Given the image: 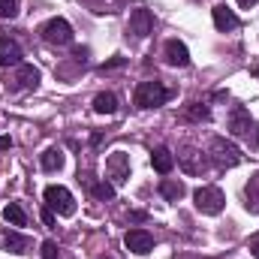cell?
<instances>
[{
  "label": "cell",
  "instance_id": "cell-1",
  "mask_svg": "<svg viewBox=\"0 0 259 259\" xmlns=\"http://www.w3.org/2000/svg\"><path fill=\"white\" fill-rule=\"evenodd\" d=\"M229 133H232V136H238V139H247V142L256 148L259 124L250 118V112H247L244 106H235V109H232V115H229Z\"/></svg>",
  "mask_w": 259,
  "mask_h": 259
},
{
  "label": "cell",
  "instance_id": "cell-2",
  "mask_svg": "<svg viewBox=\"0 0 259 259\" xmlns=\"http://www.w3.org/2000/svg\"><path fill=\"white\" fill-rule=\"evenodd\" d=\"M169 97H172L169 88H163L160 81H139V88H136V94H133V103H136L139 109H157V106H163Z\"/></svg>",
  "mask_w": 259,
  "mask_h": 259
},
{
  "label": "cell",
  "instance_id": "cell-3",
  "mask_svg": "<svg viewBox=\"0 0 259 259\" xmlns=\"http://www.w3.org/2000/svg\"><path fill=\"white\" fill-rule=\"evenodd\" d=\"M46 205L52 208V211H58L61 217H72L75 214V199H72V193L66 190V187H61V184H52V187H46Z\"/></svg>",
  "mask_w": 259,
  "mask_h": 259
},
{
  "label": "cell",
  "instance_id": "cell-4",
  "mask_svg": "<svg viewBox=\"0 0 259 259\" xmlns=\"http://www.w3.org/2000/svg\"><path fill=\"white\" fill-rule=\"evenodd\" d=\"M193 199H196V211H202V214H220L223 205H226V196H223L220 187H199Z\"/></svg>",
  "mask_w": 259,
  "mask_h": 259
},
{
  "label": "cell",
  "instance_id": "cell-5",
  "mask_svg": "<svg viewBox=\"0 0 259 259\" xmlns=\"http://www.w3.org/2000/svg\"><path fill=\"white\" fill-rule=\"evenodd\" d=\"M39 33L49 46H69L72 42V27H69L66 18H49Z\"/></svg>",
  "mask_w": 259,
  "mask_h": 259
},
{
  "label": "cell",
  "instance_id": "cell-6",
  "mask_svg": "<svg viewBox=\"0 0 259 259\" xmlns=\"http://www.w3.org/2000/svg\"><path fill=\"white\" fill-rule=\"evenodd\" d=\"M211 151H214V163L220 166V169H232V166H238L241 160H244V154L232 145V142H226V139H214L211 142Z\"/></svg>",
  "mask_w": 259,
  "mask_h": 259
},
{
  "label": "cell",
  "instance_id": "cell-7",
  "mask_svg": "<svg viewBox=\"0 0 259 259\" xmlns=\"http://www.w3.org/2000/svg\"><path fill=\"white\" fill-rule=\"evenodd\" d=\"M124 244H127L130 253L145 256V253H151V250H154V235H151V232H145V229H130L127 235H124Z\"/></svg>",
  "mask_w": 259,
  "mask_h": 259
},
{
  "label": "cell",
  "instance_id": "cell-8",
  "mask_svg": "<svg viewBox=\"0 0 259 259\" xmlns=\"http://www.w3.org/2000/svg\"><path fill=\"white\" fill-rule=\"evenodd\" d=\"M106 169H109V178L115 181V184H124L130 178V157L124 151H115V154H109V160H106Z\"/></svg>",
  "mask_w": 259,
  "mask_h": 259
},
{
  "label": "cell",
  "instance_id": "cell-9",
  "mask_svg": "<svg viewBox=\"0 0 259 259\" xmlns=\"http://www.w3.org/2000/svg\"><path fill=\"white\" fill-rule=\"evenodd\" d=\"M127 30L133 33V36H139V39L148 36V33L154 30V15H151L148 9H136V12L130 15V27Z\"/></svg>",
  "mask_w": 259,
  "mask_h": 259
},
{
  "label": "cell",
  "instance_id": "cell-10",
  "mask_svg": "<svg viewBox=\"0 0 259 259\" xmlns=\"http://www.w3.org/2000/svg\"><path fill=\"white\" fill-rule=\"evenodd\" d=\"M21 46L9 36H0V66H21Z\"/></svg>",
  "mask_w": 259,
  "mask_h": 259
},
{
  "label": "cell",
  "instance_id": "cell-11",
  "mask_svg": "<svg viewBox=\"0 0 259 259\" xmlns=\"http://www.w3.org/2000/svg\"><path fill=\"white\" fill-rule=\"evenodd\" d=\"M166 61H169L172 66H187L190 64V52H187V46L178 42V39H169V42H166Z\"/></svg>",
  "mask_w": 259,
  "mask_h": 259
},
{
  "label": "cell",
  "instance_id": "cell-12",
  "mask_svg": "<svg viewBox=\"0 0 259 259\" xmlns=\"http://www.w3.org/2000/svg\"><path fill=\"white\" fill-rule=\"evenodd\" d=\"M214 27L217 30H235L238 27V15L229 9V6H214Z\"/></svg>",
  "mask_w": 259,
  "mask_h": 259
},
{
  "label": "cell",
  "instance_id": "cell-13",
  "mask_svg": "<svg viewBox=\"0 0 259 259\" xmlns=\"http://www.w3.org/2000/svg\"><path fill=\"white\" fill-rule=\"evenodd\" d=\"M151 166H154L160 175H169V172H172V166H175L172 151H169V148H154V151H151Z\"/></svg>",
  "mask_w": 259,
  "mask_h": 259
},
{
  "label": "cell",
  "instance_id": "cell-14",
  "mask_svg": "<svg viewBox=\"0 0 259 259\" xmlns=\"http://www.w3.org/2000/svg\"><path fill=\"white\" fill-rule=\"evenodd\" d=\"M0 247L9 250V253H27L30 238H24V235H18V232H3V235H0Z\"/></svg>",
  "mask_w": 259,
  "mask_h": 259
},
{
  "label": "cell",
  "instance_id": "cell-15",
  "mask_svg": "<svg viewBox=\"0 0 259 259\" xmlns=\"http://www.w3.org/2000/svg\"><path fill=\"white\" fill-rule=\"evenodd\" d=\"M12 81H15L12 88H18V91H21V88H36V84H39V69L30 66V64H21L18 66V75H15Z\"/></svg>",
  "mask_w": 259,
  "mask_h": 259
},
{
  "label": "cell",
  "instance_id": "cell-16",
  "mask_svg": "<svg viewBox=\"0 0 259 259\" xmlns=\"http://www.w3.org/2000/svg\"><path fill=\"white\" fill-rule=\"evenodd\" d=\"M94 112L97 115H115L118 112V97L115 94H97L94 97Z\"/></svg>",
  "mask_w": 259,
  "mask_h": 259
},
{
  "label": "cell",
  "instance_id": "cell-17",
  "mask_svg": "<svg viewBox=\"0 0 259 259\" xmlns=\"http://www.w3.org/2000/svg\"><path fill=\"white\" fill-rule=\"evenodd\" d=\"M39 163H42L46 172H58V169L64 166V151H61V148H49V151H42Z\"/></svg>",
  "mask_w": 259,
  "mask_h": 259
},
{
  "label": "cell",
  "instance_id": "cell-18",
  "mask_svg": "<svg viewBox=\"0 0 259 259\" xmlns=\"http://www.w3.org/2000/svg\"><path fill=\"white\" fill-rule=\"evenodd\" d=\"M160 193H163V199H169V202H178L184 196V184L181 181H163L160 184Z\"/></svg>",
  "mask_w": 259,
  "mask_h": 259
},
{
  "label": "cell",
  "instance_id": "cell-19",
  "mask_svg": "<svg viewBox=\"0 0 259 259\" xmlns=\"http://www.w3.org/2000/svg\"><path fill=\"white\" fill-rule=\"evenodd\" d=\"M3 220L12 223V226H24V211H21L15 202H9V205L3 208Z\"/></svg>",
  "mask_w": 259,
  "mask_h": 259
},
{
  "label": "cell",
  "instance_id": "cell-20",
  "mask_svg": "<svg viewBox=\"0 0 259 259\" xmlns=\"http://www.w3.org/2000/svg\"><path fill=\"white\" fill-rule=\"evenodd\" d=\"M187 118H190V121H208V118H211V109H208L205 103H190Z\"/></svg>",
  "mask_w": 259,
  "mask_h": 259
},
{
  "label": "cell",
  "instance_id": "cell-21",
  "mask_svg": "<svg viewBox=\"0 0 259 259\" xmlns=\"http://www.w3.org/2000/svg\"><path fill=\"white\" fill-rule=\"evenodd\" d=\"M247 208L259 214V178H250L247 184Z\"/></svg>",
  "mask_w": 259,
  "mask_h": 259
},
{
  "label": "cell",
  "instance_id": "cell-22",
  "mask_svg": "<svg viewBox=\"0 0 259 259\" xmlns=\"http://www.w3.org/2000/svg\"><path fill=\"white\" fill-rule=\"evenodd\" d=\"M21 0H0V18H15Z\"/></svg>",
  "mask_w": 259,
  "mask_h": 259
},
{
  "label": "cell",
  "instance_id": "cell-23",
  "mask_svg": "<svg viewBox=\"0 0 259 259\" xmlns=\"http://www.w3.org/2000/svg\"><path fill=\"white\" fill-rule=\"evenodd\" d=\"M91 193L97 199H115V187L112 184H91Z\"/></svg>",
  "mask_w": 259,
  "mask_h": 259
},
{
  "label": "cell",
  "instance_id": "cell-24",
  "mask_svg": "<svg viewBox=\"0 0 259 259\" xmlns=\"http://www.w3.org/2000/svg\"><path fill=\"white\" fill-rule=\"evenodd\" d=\"M42 259H58V244L55 241H42Z\"/></svg>",
  "mask_w": 259,
  "mask_h": 259
},
{
  "label": "cell",
  "instance_id": "cell-25",
  "mask_svg": "<svg viewBox=\"0 0 259 259\" xmlns=\"http://www.w3.org/2000/svg\"><path fill=\"white\" fill-rule=\"evenodd\" d=\"M42 223H46V226H55V211H52L49 205H46V211H42Z\"/></svg>",
  "mask_w": 259,
  "mask_h": 259
},
{
  "label": "cell",
  "instance_id": "cell-26",
  "mask_svg": "<svg viewBox=\"0 0 259 259\" xmlns=\"http://www.w3.org/2000/svg\"><path fill=\"white\" fill-rule=\"evenodd\" d=\"M124 64H127L124 58H112V61H106V64H103V69H118V66H124Z\"/></svg>",
  "mask_w": 259,
  "mask_h": 259
},
{
  "label": "cell",
  "instance_id": "cell-27",
  "mask_svg": "<svg viewBox=\"0 0 259 259\" xmlns=\"http://www.w3.org/2000/svg\"><path fill=\"white\" fill-rule=\"evenodd\" d=\"M250 253L259 259V235H253V238H250Z\"/></svg>",
  "mask_w": 259,
  "mask_h": 259
},
{
  "label": "cell",
  "instance_id": "cell-28",
  "mask_svg": "<svg viewBox=\"0 0 259 259\" xmlns=\"http://www.w3.org/2000/svg\"><path fill=\"white\" fill-rule=\"evenodd\" d=\"M6 148H12V139L9 136H0V151H6Z\"/></svg>",
  "mask_w": 259,
  "mask_h": 259
},
{
  "label": "cell",
  "instance_id": "cell-29",
  "mask_svg": "<svg viewBox=\"0 0 259 259\" xmlns=\"http://www.w3.org/2000/svg\"><path fill=\"white\" fill-rule=\"evenodd\" d=\"M238 6H244V9H253V6H256V0H238Z\"/></svg>",
  "mask_w": 259,
  "mask_h": 259
},
{
  "label": "cell",
  "instance_id": "cell-30",
  "mask_svg": "<svg viewBox=\"0 0 259 259\" xmlns=\"http://www.w3.org/2000/svg\"><path fill=\"white\" fill-rule=\"evenodd\" d=\"M253 75H256V78H259V64H253Z\"/></svg>",
  "mask_w": 259,
  "mask_h": 259
},
{
  "label": "cell",
  "instance_id": "cell-31",
  "mask_svg": "<svg viewBox=\"0 0 259 259\" xmlns=\"http://www.w3.org/2000/svg\"><path fill=\"white\" fill-rule=\"evenodd\" d=\"M100 259H109V256H100Z\"/></svg>",
  "mask_w": 259,
  "mask_h": 259
}]
</instances>
